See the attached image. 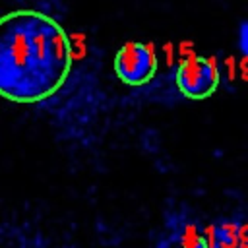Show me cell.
<instances>
[{
    "mask_svg": "<svg viewBox=\"0 0 248 248\" xmlns=\"http://www.w3.org/2000/svg\"><path fill=\"white\" fill-rule=\"evenodd\" d=\"M174 83L186 99L202 101L217 91L219 70L211 58L190 54L178 64L174 72Z\"/></svg>",
    "mask_w": 248,
    "mask_h": 248,
    "instance_id": "cell-2",
    "label": "cell"
},
{
    "mask_svg": "<svg viewBox=\"0 0 248 248\" xmlns=\"http://www.w3.org/2000/svg\"><path fill=\"white\" fill-rule=\"evenodd\" d=\"M114 74L130 87L147 83L157 72V56L151 45L130 41L122 45L114 54Z\"/></svg>",
    "mask_w": 248,
    "mask_h": 248,
    "instance_id": "cell-3",
    "label": "cell"
},
{
    "mask_svg": "<svg viewBox=\"0 0 248 248\" xmlns=\"http://www.w3.org/2000/svg\"><path fill=\"white\" fill-rule=\"evenodd\" d=\"M213 238L219 246L231 248L236 244L238 232H236V225L234 223H215L213 227Z\"/></svg>",
    "mask_w": 248,
    "mask_h": 248,
    "instance_id": "cell-4",
    "label": "cell"
},
{
    "mask_svg": "<svg viewBox=\"0 0 248 248\" xmlns=\"http://www.w3.org/2000/svg\"><path fill=\"white\" fill-rule=\"evenodd\" d=\"M182 248H209V238L196 227H188L180 236Z\"/></svg>",
    "mask_w": 248,
    "mask_h": 248,
    "instance_id": "cell-5",
    "label": "cell"
},
{
    "mask_svg": "<svg viewBox=\"0 0 248 248\" xmlns=\"http://www.w3.org/2000/svg\"><path fill=\"white\" fill-rule=\"evenodd\" d=\"M240 48L242 52H246V23H242L240 27Z\"/></svg>",
    "mask_w": 248,
    "mask_h": 248,
    "instance_id": "cell-6",
    "label": "cell"
},
{
    "mask_svg": "<svg viewBox=\"0 0 248 248\" xmlns=\"http://www.w3.org/2000/svg\"><path fill=\"white\" fill-rule=\"evenodd\" d=\"M74 46L66 29L37 10L0 16V97L41 103L70 76Z\"/></svg>",
    "mask_w": 248,
    "mask_h": 248,
    "instance_id": "cell-1",
    "label": "cell"
}]
</instances>
